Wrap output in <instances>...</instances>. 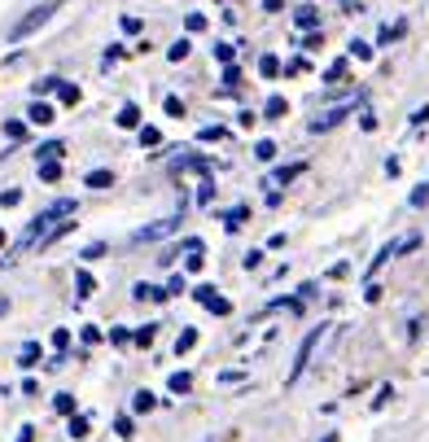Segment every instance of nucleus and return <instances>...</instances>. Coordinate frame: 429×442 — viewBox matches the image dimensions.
Returning <instances> with one entry per match:
<instances>
[{
  "label": "nucleus",
  "instance_id": "nucleus-1",
  "mask_svg": "<svg viewBox=\"0 0 429 442\" xmlns=\"http://www.w3.org/2000/svg\"><path fill=\"white\" fill-rule=\"evenodd\" d=\"M320 337H324V329H311V333H307V341H303V346H298V359H293V368H289V376H285L289 385H293V381H298V376L307 372V364H311V355H316V346H320Z\"/></svg>",
  "mask_w": 429,
  "mask_h": 442
},
{
  "label": "nucleus",
  "instance_id": "nucleus-2",
  "mask_svg": "<svg viewBox=\"0 0 429 442\" xmlns=\"http://www.w3.org/2000/svg\"><path fill=\"white\" fill-rule=\"evenodd\" d=\"M53 9H57V5H40V9H31L27 18H22L18 27H13V31H9V40H27V36H31V31H36V27H44L48 18H53Z\"/></svg>",
  "mask_w": 429,
  "mask_h": 442
},
{
  "label": "nucleus",
  "instance_id": "nucleus-3",
  "mask_svg": "<svg viewBox=\"0 0 429 442\" xmlns=\"http://www.w3.org/2000/svg\"><path fill=\"white\" fill-rule=\"evenodd\" d=\"M197 302H202L206 311H214V316H228V311H233V302L219 298V289H214V285H202V289H197Z\"/></svg>",
  "mask_w": 429,
  "mask_h": 442
},
{
  "label": "nucleus",
  "instance_id": "nucleus-4",
  "mask_svg": "<svg viewBox=\"0 0 429 442\" xmlns=\"http://www.w3.org/2000/svg\"><path fill=\"white\" fill-rule=\"evenodd\" d=\"M359 96H364V92H359ZM359 96H355V101H359ZM355 101H351V105H337V110H324V114H320V119H316V123H311V132H328V127H337V123L346 119V114H351V110H355Z\"/></svg>",
  "mask_w": 429,
  "mask_h": 442
},
{
  "label": "nucleus",
  "instance_id": "nucleus-5",
  "mask_svg": "<svg viewBox=\"0 0 429 442\" xmlns=\"http://www.w3.org/2000/svg\"><path fill=\"white\" fill-rule=\"evenodd\" d=\"M175 223H180V219H162V223H154V228H140V233H136V241H158V237H171V233H175Z\"/></svg>",
  "mask_w": 429,
  "mask_h": 442
},
{
  "label": "nucleus",
  "instance_id": "nucleus-6",
  "mask_svg": "<svg viewBox=\"0 0 429 442\" xmlns=\"http://www.w3.org/2000/svg\"><path fill=\"white\" fill-rule=\"evenodd\" d=\"M27 119H31V123H36V127H48V123H53V119H57V114H53V105H48V101H36V105H31V110H27Z\"/></svg>",
  "mask_w": 429,
  "mask_h": 442
},
{
  "label": "nucleus",
  "instance_id": "nucleus-7",
  "mask_svg": "<svg viewBox=\"0 0 429 442\" xmlns=\"http://www.w3.org/2000/svg\"><path fill=\"white\" fill-rule=\"evenodd\" d=\"M293 22H298L303 31H320V9H311V5H303L298 13H293Z\"/></svg>",
  "mask_w": 429,
  "mask_h": 442
},
{
  "label": "nucleus",
  "instance_id": "nucleus-8",
  "mask_svg": "<svg viewBox=\"0 0 429 442\" xmlns=\"http://www.w3.org/2000/svg\"><path fill=\"white\" fill-rule=\"evenodd\" d=\"M75 289H79V298H92L96 281H92V272H88V267H79V272H75Z\"/></svg>",
  "mask_w": 429,
  "mask_h": 442
},
{
  "label": "nucleus",
  "instance_id": "nucleus-9",
  "mask_svg": "<svg viewBox=\"0 0 429 442\" xmlns=\"http://www.w3.org/2000/svg\"><path fill=\"white\" fill-rule=\"evenodd\" d=\"M84 184H88V189H114V171H88Z\"/></svg>",
  "mask_w": 429,
  "mask_h": 442
},
{
  "label": "nucleus",
  "instance_id": "nucleus-10",
  "mask_svg": "<svg viewBox=\"0 0 429 442\" xmlns=\"http://www.w3.org/2000/svg\"><path fill=\"white\" fill-rule=\"evenodd\" d=\"M154 395H150V390H136V395H131V412H154Z\"/></svg>",
  "mask_w": 429,
  "mask_h": 442
},
{
  "label": "nucleus",
  "instance_id": "nucleus-11",
  "mask_svg": "<svg viewBox=\"0 0 429 442\" xmlns=\"http://www.w3.org/2000/svg\"><path fill=\"white\" fill-rule=\"evenodd\" d=\"M259 75H263V79H276V75H280V57L263 53V57H259Z\"/></svg>",
  "mask_w": 429,
  "mask_h": 442
},
{
  "label": "nucleus",
  "instance_id": "nucleus-12",
  "mask_svg": "<svg viewBox=\"0 0 429 442\" xmlns=\"http://www.w3.org/2000/svg\"><path fill=\"white\" fill-rule=\"evenodd\" d=\"M119 127H127V132H131V127H140V105H123L119 110Z\"/></svg>",
  "mask_w": 429,
  "mask_h": 442
},
{
  "label": "nucleus",
  "instance_id": "nucleus-13",
  "mask_svg": "<svg viewBox=\"0 0 429 442\" xmlns=\"http://www.w3.org/2000/svg\"><path fill=\"white\" fill-rule=\"evenodd\" d=\"M18 364H22V368H36V364H40V341H27L22 355H18Z\"/></svg>",
  "mask_w": 429,
  "mask_h": 442
},
{
  "label": "nucleus",
  "instance_id": "nucleus-14",
  "mask_svg": "<svg viewBox=\"0 0 429 442\" xmlns=\"http://www.w3.org/2000/svg\"><path fill=\"white\" fill-rule=\"evenodd\" d=\"M167 385H171V395H189V390H193V376H189V372H171Z\"/></svg>",
  "mask_w": 429,
  "mask_h": 442
},
{
  "label": "nucleus",
  "instance_id": "nucleus-15",
  "mask_svg": "<svg viewBox=\"0 0 429 442\" xmlns=\"http://www.w3.org/2000/svg\"><path fill=\"white\" fill-rule=\"evenodd\" d=\"M57 175H61V158H48V162H40V179H44V184H53Z\"/></svg>",
  "mask_w": 429,
  "mask_h": 442
},
{
  "label": "nucleus",
  "instance_id": "nucleus-16",
  "mask_svg": "<svg viewBox=\"0 0 429 442\" xmlns=\"http://www.w3.org/2000/svg\"><path fill=\"white\" fill-rule=\"evenodd\" d=\"M136 298H140V302H145V298H150V302H162V298H167V289H158V285H145V281H140V285H136Z\"/></svg>",
  "mask_w": 429,
  "mask_h": 442
},
{
  "label": "nucleus",
  "instance_id": "nucleus-17",
  "mask_svg": "<svg viewBox=\"0 0 429 442\" xmlns=\"http://www.w3.org/2000/svg\"><path fill=\"white\" fill-rule=\"evenodd\" d=\"M61 154H66V145H61V140H48V145H40V149H36V158H40V162L61 158Z\"/></svg>",
  "mask_w": 429,
  "mask_h": 442
},
{
  "label": "nucleus",
  "instance_id": "nucleus-18",
  "mask_svg": "<svg viewBox=\"0 0 429 442\" xmlns=\"http://www.w3.org/2000/svg\"><path fill=\"white\" fill-rule=\"evenodd\" d=\"M298 175H303V162H293V167H280L272 175V184H289V179H298Z\"/></svg>",
  "mask_w": 429,
  "mask_h": 442
},
{
  "label": "nucleus",
  "instance_id": "nucleus-19",
  "mask_svg": "<svg viewBox=\"0 0 429 442\" xmlns=\"http://www.w3.org/2000/svg\"><path fill=\"white\" fill-rule=\"evenodd\" d=\"M285 110H289V105H285V96H268V105H263V114H268V119H280Z\"/></svg>",
  "mask_w": 429,
  "mask_h": 442
},
{
  "label": "nucleus",
  "instance_id": "nucleus-20",
  "mask_svg": "<svg viewBox=\"0 0 429 442\" xmlns=\"http://www.w3.org/2000/svg\"><path fill=\"white\" fill-rule=\"evenodd\" d=\"M224 219H228V228H241L245 219H250V206H233V210H228Z\"/></svg>",
  "mask_w": 429,
  "mask_h": 442
},
{
  "label": "nucleus",
  "instance_id": "nucleus-21",
  "mask_svg": "<svg viewBox=\"0 0 429 442\" xmlns=\"http://www.w3.org/2000/svg\"><path fill=\"white\" fill-rule=\"evenodd\" d=\"M57 96H61L66 105H79V88H75V84H66V79L57 84Z\"/></svg>",
  "mask_w": 429,
  "mask_h": 442
},
{
  "label": "nucleus",
  "instance_id": "nucleus-22",
  "mask_svg": "<svg viewBox=\"0 0 429 442\" xmlns=\"http://www.w3.org/2000/svg\"><path fill=\"white\" fill-rule=\"evenodd\" d=\"M193 346H197V333H193V329H184V333H180V341H175V355H189Z\"/></svg>",
  "mask_w": 429,
  "mask_h": 442
},
{
  "label": "nucleus",
  "instance_id": "nucleus-23",
  "mask_svg": "<svg viewBox=\"0 0 429 442\" xmlns=\"http://www.w3.org/2000/svg\"><path fill=\"white\" fill-rule=\"evenodd\" d=\"M189 48H193L189 40H175V44L167 48V57H171V61H184V57H189Z\"/></svg>",
  "mask_w": 429,
  "mask_h": 442
},
{
  "label": "nucleus",
  "instance_id": "nucleus-24",
  "mask_svg": "<svg viewBox=\"0 0 429 442\" xmlns=\"http://www.w3.org/2000/svg\"><path fill=\"white\" fill-rule=\"evenodd\" d=\"M254 158H259V162H272V158H276V145H272V140H259V145H254Z\"/></svg>",
  "mask_w": 429,
  "mask_h": 442
},
{
  "label": "nucleus",
  "instance_id": "nucleus-25",
  "mask_svg": "<svg viewBox=\"0 0 429 442\" xmlns=\"http://www.w3.org/2000/svg\"><path fill=\"white\" fill-rule=\"evenodd\" d=\"M162 110H167L171 119H184V101H180V96H167V101H162Z\"/></svg>",
  "mask_w": 429,
  "mask_h": 442
},
{
  "label": "nucleus",
  "instance_id": "nucleus-26",
  "mask_svg": "<svg viewBox=\"0 0 429 442\" xmlns=\"http://www.w3.org/2000/svg\"><path fill=\"white\" fill-rule=\"evenodd\" d=\"M140 145H150V149H154V145H162V132H158V127H140Z\"/></svg>",
  "mask_w": 429,
  "mask_h": 442
},
{
  "label": "nucleus",
  "instance_id": "nucleus-27",
  "mask_svg": "<svg viewBox=\"0 0 429 442\" xmlns=\"http://www.w3.org/2000/svg\"><path fill=\"white\" fill-rule=\"evenodd\" d=\"M53 407H57L61 416H75V399H71V395H57V399H53Z\"/></svg>",
  "mask_w": 429,
  "mask_h": 442
},
{
  "label": "nucleus",
  "instance_id": "nucleus-28",
  "mask_svg": "<svg viewBox=\"0 0 429 442\" xmlns=\"http://www.w3.org/2000/svg\"><path fill=\"white\" fill-rule=\"evenodd\" d=\"M399 36H403V22H394V27H381V36H377V40L390 44V40H399Z\"/></svg>",
  "mask_w": 429,
  "mask_h": 442
},
{
  "label": "nucleus",
  "instance_id": "nucleus-29",
  "mask_svg": "<svg viewBox=\"0 0 429 442\" xmlns=\"http://www.w3.org/2000/svg\"><path fill=\"white\" fill-rule=\"evenodd\" d=\"M71 434L75 438H88V416H71Z\"/></svg>",
  "mask_w": 429,
  "mask_h": 442
},
{
  "label": "nucleus",
  "instance_id": "nucleus-30",
  "mask_svg": "<svg viewBox=\"0 0 429 442\" xmlns=\"http://www.w3.org/2000/svg\"><path fill=\"white\" fill-rule=\"evenodd\" d=\"M342 75H346V57H337V61H333V66H328V71H324V79H328V84H333V79H342Z\"/></svg>",
  "mask_w": 429,
  "mask_h": 442
},
{
  "label": "nucleus",
  "instance_id": "nucleus-31",
  "mask_svg": "<svg viewBox=\"0 0 429 442\" xmlns=\"http://www.w3.org/2000/svg\"><path fill=\"white\" fill-rule=\"evenodd\" d=\"M214 57H219L224 66H233V44H214Z\"/></svg>",
  "mask_w": 429,
  "mask_h": 442
},
{
  "label": "nucleus",
  "instance_id": "nucleus-32",
  "mask_svg": "<svg viewBox=\"0 0 429 442\" xmlns=\"http://www.w3.org/2000/svg\"><path fill=\"white\" fill-rule=\"evenodd\" d=\"M184 27H189V31H206V13H189Z\"/></svg>",
  "mask_w": 429,
  "mask_h": 442
},
{
  "label": "nucleus",
  "instance_id": "nucleus-33",
  "mask_svg": "<svg viewBox=\"0 0 429 442\" xmlns=\"http://www.w3.org/2000/svg\"><path fill=\"white\" fill-rule=\"evenodd\" d=\"M154 329H158V324H145V329H136V341H140V346H150V341H154Z\"/></svg>",
  "mask_w": 429,
  "mask_h": 442
},
{
  "label": "nucleus",
  "instance_id": "nucleus-34",
  "mask_svg": "<svg viewBox=\"0 0 429 442\" xmlns=\"http://www.w3.org/2000/svg\"><path fill=\"white\" fill-rule=\"evenodd\" d=\"M351 53H355L359 61H368V57H372V44H359V40H355V44H351Z\"/></svg>",
  "mask_w": 429,
  "mask_h": 442
},
{
  "label": "nucleus",
  "instance_id": "nucleus-35",
  "mask_svg": "<svg viewBox=\"0 0 429 442\" xmlns=\"http://www.w3.org/2000/svg\"><path fill=\"white\" fill-rule=\"evenodd\" d=\"M241 263H245V272H254V267L263 263V250H250V254H245V258H241Z\"/></svg>",
  "mask_w": 429,
  "mask_h": 442
},
{
  "label": "nucleus",
  "instance_id": "nucleus-36",
  "mask_svg": "<svg viewBox=\"0 0 429 442\" xmlns=\"http://www.w3.org/2000/svg\"><path fill=\"white\" fill-rule=\"evenodd\" d=\"M53 346H57V351L71 346V329H57V333H53Z\"/></svg>",
  "mask_w": 429,
  "mask_h": 442
},
{
  "label": "nucleus",
  "instance_id": "nucleus-37",
  "mask_svg": "<svg viewBox=\"0 0 429 442\" xmlns=\"http://www.w3.org/2000/svg\"><path fill=\"white\" fill-rule=\"evenodd\" d=\"M114 434H119V438H131V420L119 416V420H114Z\"/></svg>",
  "mask_w": 429,
  "mask_h": 442
},
{
  "label": "nucleus",
  "instance_id": "nucleus-38",
  "mask_svg": "<svg viewBox=\"0 0 429 442\" xmlns=\"http://www.w3.org/2000/svg\"><path fill=\"white\" fill-rule=\"evenodd\" d=\"M22 202V193L18 189H9V193H0V206H18Z\"/></svg>",
  "mask_w": 429,
  "mask_h": 442
},
{
  "label": "nucleus",
  "instance_id": "nucleus-39",
  "mask_svg": "<svg viewBox=\"0 0 429 442\" xmlns=\"http://www.w3.org/2000/svg\"><path fill=\"white\" fill-rule=\"evenodd\" d=\"M224 84H228V88H237V84H241V71H237V66H228V71H224Z\"/></svg>",
  "mask_w": 429,
  "mask_h": 442
},
{
  "label": "nucleus",
  "instance_id": "nucleus-40",
  "mask_svg": "<svg viewBox=\"0 0 429 442\" xmlns=\"http://www.w3.org/2000/svg\"><path fill=\"white\" fill-rule=\"evenodd\" d=\"M425 202H429V184H421L416 193H412V206H425Z\"/></svg>",
  "mask_w": 429,
  "mask_h": 442
},
{
  "label": "nucleus",
  "instance_id": "nucleus-41",
  "mask_svg": "<svg viewBox=\"0 0 429 442\" xmlns=\"http://www.w3.org/2000/svg\"><path fill=\"white\" fill-rule=\"evenodd\" d=\"M5 132H9V140H22V136H27V127H22V123H9Z\"/></svg>",
  "mask_w": 429,
  "mask_h": 442
},
{
  "label": "nucleus",
  "instance_id": "nucleus-42",
  "mask_svg": "<svg viewBox=\"0 0 429 442\" xmlns=\"http://www.w3.org/2000/svg\"><path fill=\"white\" fill-rule=\"evenodd\" d=\"M57 84H61V79H40L36 92H57Z\"/></svg>",
  "mask_w": 429,
  "mask_h": 442
},
{
  "label": "nucleus",
  "instance_id": "nucleus-43",
  "mask_svg": "<svg viewBox=\"0 0 429 442\" xmlns=\"http://www.w3.org/2000/svg\"><path fill=\"white\" fill-rule=\"evenodd\" d=\"M359 127H364V132H372V127H377V119H372V110H364V114H359Z\"/></svg>",
  "mask_w": 429,
  "mask_h": 442
},
{
  "label": "nucleus",
  "instance_id": "nucleus-44",
  "mask_svg": "<svg viewBox=\"0 0 429 442\" xmlns=\"http://www.w3.org/2000/svg\"><path fill=\"white\" fill-rule=\"evenodd\" d=\"M197 136H202V140H224V132H219V127H202Z\"/></svg>",
  "mask_w": 429,
  "mask_h": 442
},
{
  "label": "nucleus",
  "instance_id": "nucleus-45",
  "mask_svg": "<svg viewBox=\"0 0 429 442\" xmlns=\"http://www.w3.org/2000/svg\"><path fill=\"white\" fill-rule=\"evenodd\" d=\"M421 123H429V105H421L416 114H412V127H421Z\"/></svg>",
  "mask_w": 429,
  "mask_h": 442
},
{
  "label": "nucleus",
  "instance_id": "nucleus-46",
  "mask_svg": "<svg viewBox=\"0 0 429 442\" xmlns=\"http://www.w3.org/2000/svg\"><path fill=\"white\" fill-rule=\"evenodd\" d=\"M18 442H36V429H31V425H22V429H18Z\"/></svg>",
  "mask_w": 429,
  "mask_h": 442
},
{
  "label": "nucleus",
  "instance_id": "nucleus-47",
  "mask_svg": "<svg viewBox=\"0 0 429 442\" xmlns=\"http://www.w3.org/2000/svg\"><path fill=\"white\" fill-rule=\"evenodd\" d=\"M263 9H268V13H280V9H285V0H263Z\"/></svg>",
  "mask_w": 429,
  "mask_h": 442
},
{
  "label": "nucleus",
  "instance_id": "nucleus-48",
  "mask_svg": "<svg viewBox=\"0 0 429 442\" xmlns=\"http://www.w3.org/2000/svg\"><path fill=\"white\" fill-rule=\"evenodd\" d=\"M5 311H9V298H5V293H0V316H5Z\"/></svg>",
  "mask_w": 429,
  "mask_h": 442
},
{
  "label": "nucleus",
  "instance_id": "nucleus-49",
  "mask_svg": "<svg viewBox=\"0 0 429 442\" xmlns=\"http://www.w3.org/2000/svg\"><path fill=\"white\" fill-rule=\"evenodd\" d=\"M324 442H337V438H333V434H328V438H324Z\"/></svg>",
  "mask_w": 429,
  "mask_h": 442
},
{
  "label": "nucleus",
  "instance_id": "nucleus-50",
  "mask_svg": "<svg viewBox=\"0 0 429 442\" xmlns=\"http://www.w3.org/2000/svg\"><path fill=\"white\" fill-rule=\"evenodd\" d=\"M0 245H5V233H0Z\"/></svg>",
  "mask_w": 429,
  "mask_h": 442
}]
</instances>
